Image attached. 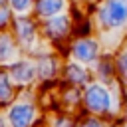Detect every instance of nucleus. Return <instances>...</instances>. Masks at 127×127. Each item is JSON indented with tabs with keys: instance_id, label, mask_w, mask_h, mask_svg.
<instances>
[{
	"instance_id": "nucleus-1",
	"label": "nucleus",
	"mask_w": 127,
	"mask_h": 127,
	"mask_svg": "<svg viewBox=\"0 0 127 127\" xmlns=\"http://www.w3.org/2000/svg\"><path fill=\"white\" fill-rule=\"evenodd\" d=\"M85 103H87V107L91 111H97L99 113V111H105L109 107V95H107V91L103 87L91 85L87 89V93H85Z\"/></svg>"
},
{
	"instance_id": "nucleus-2",
	"label": "nucleus",
	"mask_w": 127,
	"mask_h": 127,
	"mask_svg": "<svg viewBox=\"0 0 127 127\" xmlns=\"http://www.w3.org/2000/svg\"><path fill=\"white\" fill-rule=\"evenodd\" d=\"M105 22L111 26L123 24L127 20V2L125 0H111L105 8Z\"/></svg>"
},
{
	"instance_id": "nucleus-3",
	"label": "nucleus",
	"mask_w": 127,
	"mask_h": 127,
	"mask_svg": "<svg viewBox=\"0 0 127 127\" xmlns=\"http://www.w3.org/2000/svg\"><path fill=\"white\" fill-rule=\"evenodd\" d=\"M32 107L30 105H16L10 111V121L14 127H28V123L32 121Z\"/></svg>"
},
{
	"instance_id": "nucleus-4",
	"label": "nucleus",
	"mask_w": 127,
	"mask_h": 127,
	"mask_svg": "<svg viewBox=\"0 0 127 127\" xmlns=\"http://www.w3.org/2000/svg\"><path fill=\"white\" fill-rule=\"evenodd\" d=\"M73 52H75V56L81 58V60H91V58L95 56V44H93V42H79Z\"/></svg>"
},
{
	"instance_id": "nucleus-5",
	"label": "nucleus",
	"mask_w": 127,
	"mask_h": 127,
	"mask_svg": "<svg viewBox=\"0 0 127 127\" xmlns=\"http://www.w3.org/2000/svg\"><path fill=\"white\" fill-rule=\"evenodd\" d=\"M60 6H62V0H40L38 2V12L50 16V14H56V10Z\"/></svg>"
},
{
	"instance_id": "nucleus-6",
	"label": "nucleus",
	"mask_w": 127,
	"mask_h": 127,
	"mask_svg": "<svg viewBox=\"0 0 127 127\" xmlns=\"http://www.w3.org/2000/svg\"><path fill=\"white\" fill-rule=\"evenodd\" d=\"M32 67L28 65V64H18V65H14V75H16V79H20V81H28L30 77H32Z\"/></svg>"
},
{
	"instance_id": "nucleus-7",
	"label": "nucleus",
	"mask_w": 127,
	"mask_h": 127,
	"mask_svg": "<svg viewBox=\"0 0 127 127\" xmlns=\"http://www.w3.org/2000/svg\"><path fill=\"white\" fill-rule=\"evenodd\" d=\"M65 28H67V18H64V16H60V18H56V20L50 22V30H52V34L62 36V34H65Z\"/></svg>"
},
{
	"instance_id": "nucleus-8",
	"label": "nucleus",
	"mask_w": 127,
	"mask_h": 127,
	"mask_svg": "<svg viewBox=\"0 0 127 127\" xmlns=\"http://www.w3.org/2000/svg\"><path fill=\"white\" fill-rule=\"evenodd\" d=\"M18 28H20V36L24 40H30L32 38V24H30V20H20L18 22Z\"/></svg>"
},
{
	"instance_id": "nucleus-9",
	"label": "nucleus",
	"mask_w": 127,
	"mask_h": 127,
	"mask_svg": "<svg viewBox=\"0 0 127 127\" xmlns=\"http://www.w3.org/2000/svg\"><path fill=\"white\" fill-rule=\"evenodd\" d=\"M6 97H10V85H8L6 77L0 75V99H6Z\"/></svg>"
},
{
	"instance_id": "nucleus-10",
	"label": "nucleus",
	"mask_w": 127,
	"mask_h": 127,
	"mask_svg": "<svg viewBox=\"0 0 127 127\" xmlns=\"http://www.w3.org/2000/svg\"><path fill=\"white\" fill-rule=\"evenodd\" d=\"M67 73H69V77L75 75V81H83V79H85V73H83L79 67H75V65H71V67L67 69Z\"/></svg>"
},
{
	"instance_id": "nucleus-11",
	"label": "nucleus",
	"mask_w": 127,
	"mask_h": 127,
	"mask_svg": "<svg viewBox=\"0 0 127 127\" xmlns=\"http://www.w3.org/2000/svg\"><path fill=\"white\" fill-rule=\"evenodd\" d=\"M6 44H10V40L4 36V38H0V58H4L6 56V52H10V50H6Z\"/></svg>"
},
{
	"instance_id": "nucleus-12",
	"label": "nucleus",
	"mask_w": 127,
	"mask_h": 127,
	"mask_svg": "<svg viewBox=\"0 0 127 127\" xmlns=\"http://www.w3.org/2000/svg\"><path fill=\"white\" fill-rule=\"evenodd\" d=\"M28 2H30V0H12V4H14V8H18V10H22V8H26V6H28Z\"/></svg>"
},
{
	"instance_id": "nucleus-13",
	"label": "nucleus",
	"mask_w": 127,
	"mask_h": 127,
	"mask_svg": "<svg viewBox=\"0 0 127 127\" xmlns=\"http://www.w3.org/2000/svg\"><path fill=\"white\" fill-rule=\"evenodd\" d=\"M6 18H8V10L6 8H0V24L6 22Z\"/></svg>"
},
{
	"instance_id": "nucleus-14",
	"label": "nucleus",
	"mask_w": 127,
	"mask_h": 127,
	"mask_svg": "<svg viewBox=\"0 0 127 127\" xmlns=\"http://www.w3.org/2000/svg\"><path fill=\"white\" fill-rule=\"evenodd\" d=\"M83 127H101V123H99V121H95V119H89Z\"/></svg>"
},
{
	"instance_id": "nucleus-15",
	"label": "nucleus",
	"mask_w": 127,
	"mask_h": 127,
	"mask_svg": "<svg viewBox=\"0 0 127 127\" xmlns=\"http://www.w3.org/2000/svg\"><path fill=\"white\" fill-rule=\"evenodd\" d=\"M121 62H123V65H121V67H123V69H127V56H125V58H121Z\"/></svg>"
}]
</instances>
